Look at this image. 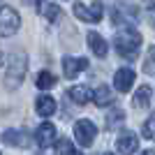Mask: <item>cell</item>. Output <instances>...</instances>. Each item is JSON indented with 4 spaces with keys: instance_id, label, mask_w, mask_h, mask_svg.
<instances>
[{
    "instance_id": "cell-1",
    "label": "cell",
    "mask_w": 155,
    "mask_h": 155,
    "mask_svg": "<svg viewBox=\"0 0 155 155\" xmlns=\"http://www.w3.org/2000/svg\"><path fill=\"white\" fill-rule=\"evenodd\" d=\"M28 74V56L26 51H14L7 60V70H5V77H2V84H5L7 91H16L23 79Z\"/></svg>"
},
{
    "instance_id": "cell-2",
    "label": "cell",
    "mask_w": 155,
    "mask_h": 155,
    "mask_svg": "<svg viewBox=\"0 0 155 155\" xmlns=\"http://www.w3.org/2000/svg\"><path fill=\"white\" fill-rule=\"evenodd\" d=\"M114 46H116V51L123 56V58L132 60L137 58V53H139V49H141V35L134 30V28H120V30L116 32V37H114Z\"/></svg>"
},
{
    "instance_id": "cell-3",
    "label": "cell",
    "mask_w": 155,
    "mask_h": 155,
    "mask_svg": "<svg viewBox=\"0 0 155 155\" xmlns=\"http://www.w3.org/2000/svg\"><path fill=\"white\" fill-rule=\"evenodd\" d=\"M21 28V16L19 12L9 5H0V35L2 37H12Z\"/></svg>"
},
{
    "instance_id": "cell-4",
    "label": "cell",
    "mask_w": 155,
    "mask_h": 155,
    "mask_svg": "<svg viewBox=\"0 0 155 155\" xmlns=\"http://www.w3.org/2000/svg\"><path fill=\"white\" fill-rule=\"evenodd\" d=\"M72 12H74L77 19L84 21V23H97L104 14V5H102V0H95L93 5H86V2H79L77 0L74 7H72Z\"/></svg>"
},
{
    "instance_id": "cell-5",
    "label": "cell",
    "mask_w": 155,
    "mask_h": 155,
    "mask_svg": "<svg viewBox=\"0 0 155 155\" xmlns=\"http://www.w3.org/2000/svg\"><path fill=\"white\" fill-rule=\"evenodd\" d=\"M95 137H97V127L93 120H77L74 123V139H77L79 146H84V148H88V146H93L95 143Z\"/></svg>"
},
{
    "instance_id": "cell-6",
    "label": "cell",
    "mask_w": 155,
    "mask_h": 155,
    "mask_svg": "<svg viewBox=\"0 0 155 155\" xmlns=\"http://www.w3.org/2000/svg\"><path fill=\"white\" fill-rule=\"evenodd\" d=\"M116 148H118L120 155H134L139 150V137L132 130H123L116 139Z\"/></svg>"
},
{
    "instance_id": "cell-7",
    "label": "cell",
    "mask_w": 155,
    "mask_h": 155,
    "mask_svg": "<svg viewBox=\"0 0 155 155\" xmlns=\"http://www.w3.org/2000/svg\"><path fill=\"white\" fill-rule=\"evenodd\" d=\"M35 141H37L39 148H49L58 141V130L53 123H42L37 130H35Z\"/></svg>"
},
{
    "instance_id": "cell-8",
    "label": "cell",
    "mask_w": 155,
    "mask_h": 155,
    "mask_svg": "<svg viewBox=\"0 0 155 155\" xmlns=\"http://www.w3.org/2000/svg\"><path fill=\"white\" fill-rule=\"evenodd\" d=\"M0 139H2V143L14 146V148H28L30 146V137H28L26 130H5L0 134Z\"/></svg>"
},
{
    "instance_id": "cell-9",
    "label": "cell",
    "mask_w": 155,
    "mask_h": 155,
    "mask_svg": "<svg viewBox=\"0 0 155 155\" xmlns=\"http://www.w3.org/2000/svg\"><path fill=\"white\" fill-rule=\"evenodd\" d=\"M86 67H88V60H86L84 56H79V58H74V56H65V58H63V74L67 79H74L79 72H84Z\"/></svg>"
},
{
    "instance_id": "cell-10",
    "label": "cell",
    "mask_w": 155,
    "mask_h": 155,
    "mask_svg": "<svg viewBox=\"0 0 155 155\" xmlns=\"http://www.w3.org/2000/svg\"><path fill=\"white\" fill-rule=\"evenodd\" d=\"M134 84V70L132 67H120V70L114 74V86H116L118 93H127Z\"/></svg>"
},
{
    "instance_id": "cell-11",
    "label": "cell",
    "mask_w": 155,
    "mask_h": 155,
    "mask_svg": "<svg viewBox=\"0 0 155 155\" xmlns=\"http://www.w3.org/2000/svg\"><path fill=\"white\" fill-rule=\"evenodd\" d=\"M86 39H88V49L95 53L97 58H104V56H107V51H109V44L104 42V37L100 35V32L91 30L88 35H86Z\"/></svg>"
},
{
    "instance_id": "cell-12",
    "label": "cell",
    "mask_w": 155,
    "mask_h": 155,
    "mask_svg": "<svg viewBox=\"0 0 155 155\" xmlns=\"http://www.w3.org/2000/svg\"><path fill=\"white\" fill-rule=\"evenodd\" d=\"M67 97H70L74 104H88L93 100V91L91 88H86V86H72L70 91H67Z\"/></svg>"
},
{
    "instance_id": "cell-13",
    "label": "cell",
    "mask_w": 155,
    "mask_h": 155,
    "mask_svg": "<svg viewBox=\"0 0 155 155\" xmlns=\"http://www.w3.org/2000/svg\"><path fill=\"white\" fill-rule=\"evenodd\" d=\"M56 100H53L51 95H39L37 100H35V111H37L39 116H53V111H56Z\"/></svg>"
},
{
    "instance_id": "cell-14",
    "label": "cell",
    "mask_w": 155,
    "mask_h": 155,
    "mask_svg": "<svg viewBox=\"0 0 155 155\" xmlns=\"http://www.w3.org/2000/svg\"><path fill=\"white\" fill-rule=\"evenodd\" d=\"M150 97H153L150 86H139L137 93L132 95V107H137V109H146V107H150Z\"/></svg>"
},
{
    "instance_id": "cell-15",
    "label": "cell",
    "mask_w": 155,
    "mask_h": 155,
    "mask_svg": "<svg viewBox=\"0 0 155 155\" xmlns=\"http://www.w3.org/2000/svg\"><path fill=\"white\" fill-rule=\"evenodd\" d=\"M93 102L97 104V107H109V104H114V93H111L109 86H97L95 93H93Z\"/></svg>"
},
{
    "instance_id": "cell-16",
    "label": "cell",
    "mask_w": 155,
    "mask_h": 155,
    "mask_svg": "<svg viewBox=\"0 0 155 155\" xmlns=\"http://www.w3.org/2000/svg\"><path fill=\"white\" fill-rule=\"evenodd\" d=\"M42 16H46V19L51 21V23H56V21L63 19V9H60V5H53V2H44V5L37 9Z\"/></svg>"
},
{
    "instance_id": "cell-17",
    "label": "cell",
    "mask_w": 155,
    "mask_h": 155,
    "mask_svg": "<svg viewBox=\"0 0 155 155\" xmlns=\"http://www.w3.org/2000/svg\"><path fill=\"white\" fill-rule=\"evenodd\" d=\"M56 84H58V79L53 77L49 70H42L37 74V79H35V86H37L39 91H49V88H53Z\"/></svg>"
},
{
    "instance_id": "cell-18",
    "label": "cell",
    "mask_w": 155,
    "mask_h": 155,
    "mask_svg": "<svg viewBox=\"0 0 155 155\" xmlns=\"http://www.w3.org/2000/svg\"><path fill=\"white\" fill-rule=\"evenodd\" d=\"M53 146H56V155H74V150H77L70 139H58Z\"/></svg>"
},
{
    "instance_id": "cell-19",
    "label": "cell",
    "mask_w": 155,
    "mask_h": 155,
    "mask_svg": "<svg viewBox=\"0 0 155 155\" xmlns=\"http://www.w3.org/2000/svg\"><path fill=\"white\" fill-rule=\"evenodd\" d=\"M141 134L146 137V139H155V114H150V116L143 120V125H141Z\"/></svg>"
},
{
    "instance_id": "cell-20",
    "label": "cell",
    "mask_w": 155,
    "mask_h": 155,
    "mask_svg": "<svg viewBox=\"0 0 155 155\" xmlns=\"http://www.w3.org/2000/svg\"><path fill=\"white\" fill-rule=\"evenodd\" d=\"M125 120V114L120 109H114L109 111V116H107V127H116V125H120Z\"/></svg>"
},
{
    "instance_id": "cell-21",
    "label": "cell",
    "mask_w": 155,
    "mask_h": 155,
    "mask_svg": "<svg viewBox=\"0 0 155 155\" xmlns=\"http://www.w3.org/2000/svg\"><path fill=\"white\" fill-rule=\"evenodd\" d=\"M143 72H146V74H155V46H150L148 56H146V63H143Z\"/></svg>"
},
{
    "instance_id": "cell-22",
    "label": "cell",
    "mask_w": 155,
    "mask_h": 155,
    "mask_svg": "<svg viewBox=\"0 0 155 155\" xmlns=\"http://www.w3.org/2000/svg\"><path fill=\"white\" fill-rule=\"evenodd\" d=\"M148 19H150V26L155 28V2H153V5H148Z\"/></svg>"
},
{
    "instance_id": "cell-23",
    "label": "cell",
    "mask_w": 155,
    "mask_h": 155,
    "mask_svg": "<svg viewBox=\"0 0 155 155\" xmlns=\"http://www.w3.org/2000/svg\"><path fill=\"white\" fill-rule=\"evenodd\" d=\"M26 5H32V7H37L39 9V5H44V0H23Z\"/></svg>"
},
{
    "instance_id": "cell-24",
    "label": "cell",
    "mask_w": 155,
    "mask_h": 155,
    "mask_svg": "<svg viewBox=\"0 0 155 155\" xmlns=\"http://www.w3.org/2000/svg\"><path fill=\"white\" fill-rule=\"evenodd\" d=\"M141 155H155V148H148V150H143Z\"/></svg>"
},
{
    "instance_id": "cell-25",
    "label": "cell",
    "mask_w": 155,
    "mask_h": 155,
    "mask_svg": "<svg viewBox=\"0 0 155 155\" xmlns=\"http://www.w3.org/2000/svg\"><path fill=\"white\" fill-rule=\"evenodd\" d=\"M2 63H5V56H2V53H0V65H2Z\"/></svg>"
},
{
    "instance_id": "cell-26",
    "label": "cell",
    "mask_w": 155,
    "mask_h": 155,
    "mask_svg": "<svg viewBox=\"0 0 155 155\" xmlns=\"http://www.w3.org/2000/svg\"><path fill=\"white\" fill-rule=\"evenodd\" d=\"M74 155H84V153H79V150H74Z\"/></svg>"
},
{
    "instance_id": "cell-27",
    "label": "cell",
    "mask_w": 155,
    "mask_h": 155,
    "mask_svg": "<svg viewBox=\"0 0 155 155\" xmlns=\"http://www.w3.org/2000/svg\"><path fill=\"white\" fill-rule=\"evenodd\" d=\"M104 155H114V153H104Z\"/></svg>"
},
{
    "instance_id": "cell-28",
    "label": "cell",
    "mask_w": 155,
    "mask_h": 155,
    "mask_svg": "<svg viewBox=\"0 0 155 155\" xmlns=\"http://www.w3.org/2000/svg\"><path fill=\"white\" fill-rule=\"evenodd\" d=\"M0 2H2V0H0Z\"/></svg>"
},
{
    "instance_id": "cell-29",
    "label": "cell",
    "mask_w": 155,
    "mask_h": 155,
    "mask_svg": "<svg viewBox=\"0 0 155 155\" xmlns=\"http://www.w3.org/2000/svg\"><path fill=\"white\" fill-rule=\"evenodd\" d=\"M0 155H2V153H0Z\"/></svg>"
}]
</instances>
